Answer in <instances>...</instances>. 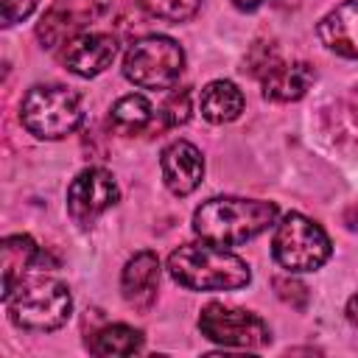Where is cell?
<instances>
[{"label": "cell", "mask_w": 358, "mask_h": 358, "mask_svg": "<svg viewBox=\"0 0 358 358\" xmlns=\"http://www.w3.org/2000/svg\"><path fill=\"white\" fill-rule=\"evenodd\" d=\"M185 70V50L176 39L151 34L134 39L123 56V76L143 90H171Z\"/></svg>", "instance_id": "5b68a950"}, {"label": "cell", "mask_w": 358, "mask_h": 358, "mask_svg": "<svg viewBox=\"0 0 358 358\" xmlns=\"http://www.w3.org/2000/svg\"><path fill=\"white\" fill-rule=\"evenodd\" d=\"M151 17H157V20H165V22H185V20H190L196 11H199V6H201V0H137Z\"/></svg>", "instance_id": "d6986e66"}, {"label": "cell", "mask_w": 358, "mask_h": 358, "mask_svg": "<svg viewBox=\"0 0 358 358\" xmlns=\"http://www.w3.org/2000/svg\"><path fill=\"white\" fill-rule=\"evenodd\" d=\"M117 56V39L112 34H81L76 39H70L64 45V50L59 53L62 64L81 78H92L101 76Z\"/></svg>", "instance_id": "30bf717a"}, {"label": "cell", "mask_w": 358, "mask_h": 358, "mask_svg": "<svg viewBox=\"0 0 358 358\" xmlns=\"http://www.w3.org/2000/svg\"><path fill=\"white\" fill-rule=\"evenodd\" d=\"M199 330L204 338L224 344V347H241V350H257L271 341L268 324L243 308H229L221 302H210L201 308Z\"/></svg>", "instance_id": "52a82bcc"}, {"label": "cell", "mask_w": 358, "mask_h": 358, "mask_svg": "<svg viewBox=\"0 0 358 358\" xmlns=\"http://www.w3.org/2000/svg\"><path fill=\"white\" fill-rule=\"evenodd\" d=\"M117 199V182L106 168H84L67 187V213L78 227H90Z\"/></svg>", "instance_id": "9c48e42d"}, {"label": "cell", "mask_w": 358, "mask_h": 358, "mask_svg": "<svg viewBox=\"0 0 358 358\" xmlns=\"http://www.w3.org/2000/svg\"><path fill=\"white\" fill-rule=\"evenodd\" d=\"M112 8V0H53V6L42 14L36 25V39L42 48L53 50L81 34L92 22H98Z\"/></svg>", "instance_id": "ba28073f"}, {"label": "cell", "mask_w": 358, "mask_h": 358, "mask_svg": "<svg viewBox=\"0 0 358 358\" xmlns=\"http://www.w3.org/2000/svg\"><path fill=\"white\" fill-rule=\"evenodd\" d=\"M316 36L327 50L358 59V0H344L330 8L316 25Z\"/></svg>", "instance_id": "7c38bea8"}, {"label": "cell", "mask_w": 358, "mask_h": 358, "mask_svg": "<svg viewBox=\"0 0 358 358\" xmlns=\"http://www.w3.org/2000/svg\"><path fill=\"white\" fill-rule=\"evenodd\" d=\"M243 92L238 90V84L232 81H210L201 95H199V109H201V117L210 120V123H229L235 120L241 112H243Z\"/></svg>", "instance_id": "2e32d148"}, {"label": "cell", "mask_w": 358, "mask_h": 358, "mask_svg": "<svg viewBox=\"0 0 358 358\" xmlns=\"http://www.w3.org/2000/svg\"><path fill=\"white\" fill-rule=\"evenodd\" d=\"M159 115L165 117V126L187 123V117H190V92H187V90H176V92L165 101V106H162Z\"/></svg>", "instance_id": "44dd1931"}, {"label": "cell", "mask_w": 358, "mask_h": 358, "mask_svg": "<svg viewBox=\"0 0 358 358\" xmlns=\"http://www.w3.org/2000/svg\"><path fill=\"white\" fill-rule=\"evenodd\" d=\"M266 0H232V6L235 8H241V11H255V8H260Z\"/></svg>", "instance_id": "d4e9b609"}, {"label": "cell", "mask_w": 358, "mask_h": 358, "mask_svg": "<svg viewBox=\"0 0 358 358\" xmlns=\"http://www.w3.org/2000/svg\"><path fill=\"white\" fill-rule=\"evenodd\" d=\"M316 78V70L308 62H280L266 78H263V95L277 103L299 101Z\"/></svg>", "instance_id": "5bb4252c"}, {"label": "cell", "mask_w": 358, "mask_h": 358, "mask_svg": "<svg viewBox=\"0 0 358 358\" xmlns=\"http://www.w3.org/2000/svg\"><path fill=\"white\" fill-rule=\"evenodd\" d=\"M151 120H154V106L140 92H131V95L117 98L115 106L109 109V126H112V131H117L123 137H131V134L145 131L151 126Z\"/></svg>", "instance_id": "e0dca14e"}, {"label": "cell", "mask_w": 358, "mask_h": 358, "mask_svg": "<svg viewBox=\"0 0 358 358\" xmlns=\"http://www.w3.org/2000/svg\"><path fill=\"white\" fill-rule=\"evenodd\" d=\"M92 355H134L143 350V333L129 324H106L87 341Z\"/></svg>", "instance_id": "ac0fdd59"}, {"label": "cell", "mask_w": 358, "mask_h": 358, "mask_svg": "<svg viewBox=\"0 0 358 358\" xmlns=\"http://www.w3.org/2000/svg\"><path fill=\"white\" fill-rule=\"evenodd\" d=\"M274 288H277L280 299H282V302H288L291 308L302 310V308L308 305V288H305L299 280H291V277H277V280H274Z\"/></svg>", "instance_id": "7402d4cb"}, {"label": "cell", "mask_w": 358, "mask_h": 358, "mask_svg": "<svg viewBox=\"0 0 358 358\" xmlns=\"http://www.w3.org/2000/svg\"><path fill=\"white\" fill-rule=\"evenodd\" d=\"M157 288H159V257L151 249H143L123 268L120 277L123 299L134 310H148L157 299Z\"/></svg>", "instance_id": "4fadbf2b"}, {"label": "cell", "mask_w": 358, "mask_h": 358, "mask_svg": "<svg viewBox=\"0 0 358 358\" xmlns=\"http://www.w3.org/2000/svg\"><path fill=\"white\" fill-rule=\"evenodd\" d=\"M347 322L358 327V291H355V294L350 296V302H347Z\"/></svg>", "instance_id": "cb8c5ba5"}, {"label": "cell", "mask_w": 358, "mask_h": 358, "mask_svg": "<svg viewBox=\"0 0 358 358\" xmlns=\"http://www.w3.org/2000/svg\"><path fill=\"white\" fill-rule=\"evenodd\" d=\"M36 6H39V0H3L0 3V22L6 28H11V25L28 20Z\"/></svg>", "instance_id": "603a6c76"}, {"label": "cell", "mask_w": 358, "mask_h": 358, "mask_svg": "<svg viewBox=\"0 0 358 358\" xmlns=\"http://www.w3.org/2000/svg\"><path fill=\"white\" fill-rule=\"evenodd\" d=\"M22 126L39 140H62L84 120V106L76 90L62 84H36L25 92L20 106Z\"/></svg>", "instance_id": "277c9868"}, {"label": "cell", "mask_w": 358, "mask_h": 358, "mask_svg": "<svg viewBox=\"0 0 358 358\" xmlns=\"http://www.w3.org/2000/svg\"><path fill=\"white\" fill-rule=\"evenodd\" d=\"M168 274L173 282L190 291H235L249 285L252 271L243 257L221 243H182L168 257Z\"/></svg>", "instance_id": "7a4b0ae2"}, {"label": "cell", "mask_w": 358, "mask_h": 358, "mask_svg": "<svg viewBox=\"0 0 358 358\" xmlns=\"http://www.w3.org/2000/svg\"><path fill=\"white\" fill-rule=\"evenodd\" d=\"M159 168H162V179L165 187L173 196H190L204 176V157L201 151L187 143V140H173L162 157H159Z\"/></svg>", "instance_id": "8fae6325"}, {"label": "cell", "mask_w": 358, "mask_h": 358, "mask_svg": "<svg viewBox=\"0 0 358 358\" xmlns=\"http://www.w3.org/2000/svg\"><path fill=\"white\" fill-rule=\"evenodd\" d=\"M39 246L31 235H8L0 243V271H3V299L25 280V271L36 266Z\"/></svg>", "instance_id": "9a60e30c"}, {"label": "cell", "mask_w": 358, "mask_h": 358, "mask_svg": "<svg viewBox=\"0 0 358 358\" xmlns=\"http://www.w3.org/2000/svg\"><path fill=\"white\" fill-rule=\"evenodd\" d=\"M282 59H280V53H277V48H271V45H255V50L249 53V59H246V67L243 70H249L252 76H257L260 81L280 64Z\"/></svg>", "instance_id": "ffe728a7"}, {"label": "cell", "mask_w": 358, "mask_h": 358, "mask_svg": "<svg viewBox=\"0 0 358 358\" xmlns=\"http://www.w3.org/2000/svg\"><path fill=\"white\" fill-rule=\"evenodd\" d=\"M330 252L333 246L327 232L302 213H288L274 229L271 255L291 274L316 271L319 266L327 263Z\"/></svg>", "instance_id": "8992f818"}, {"label": "cell", "mask_w": 358, "mask_h": 358, "mask_svg": "<svg viewBox=\"0 0 358 358\" xmlns=\"http://www.w3.org/2000/svg\"><path fill=\"white\" fill-rule=\"evenodd\" d=\"M277 221V204L263 199H238L215 196L196 207L193 232L201 241L221 246H241Z\"/></svg>", "instance_id": "6da1fadb"}, {"label": "cell", "mask_w": 358, "mask_h": 358, "mask_svg": "<svg viewBox=\"0 0 358 358\" xmlns=\"http://www.w3.org/2000/svg\"><path fill=\"white\" fill-rule=\"evenodd\" d=\"M3 302L11 324L31 333L59 330L73 313L70 288L62 280H50V277L22 280Z\"/></svg>", "instance_id": "3957f363"}]
</instances>
